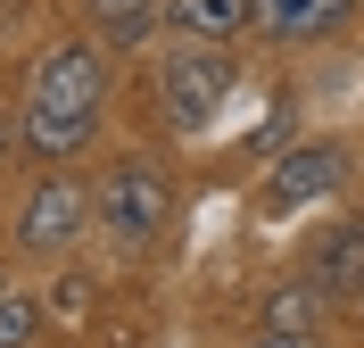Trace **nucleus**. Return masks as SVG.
<instances>
[{
  "label": "nucleus",
  "mask_w": 364,
  "mask_h": 348,
  "mask_svg": "<svg viewBox=\"0 0 364 348\" xmlns=\"http://www.w3.org/2000/svg\"><path fill=\"white\" fill-rule=\"evenodd\" d=\"M340 183H348V149L340 141H306L290 158H273V174L257 183V208L265 216H298V208H315V199H331Z\"/></svg>",
  "instance_id": "obj_5"
},
{
  "label": "nucleus",
  "mask_w": 364,
  "mask_h": 348,
  "mask_svg": "<svg viewBox=\"0 0 364 348\" xmlns=\"http://www.w3.org/2000/svg\"><path fill=\"white\" fill-rule=\"evenodd\" d=\"M356 307H364V290H356Z\"/></svg>",
  "instance_id": "obj_15"
},
{
  "label": "nucleus",
  "mask_w": 364,
  "mask_h": 348,
  "mask_svg": "<svg viewBox=\"0 0 364 348\" xmlns=\"http://www.w3.org/2000/svg\"><path fill=\"white\" fill-rule=\"evenodd\" d=\"M83 17L100 25L108 50H141L149 33H158V0H83Z\"/></svg>",
  "instance_id": "obj_9"
},
{
  "label": "nucleus",
  "mask_w": 364,
  "mask_h": 348,
  "mask_svg": "<svg viewBox=\"0 0 364 348\" xmlns=\"http://www.w3.org/2000/svg\"><path fill=\"white\" fill-rule=\"evenodd\" d=\"M0 299H9V274H0Z\"/></svg>",
  "instance_id": "obj_14"
},
{
  "label": "nucleus",
  "mask_w": 364,
  "mask_h": 348,
  "mask_svg": "<svg viewBox=\"0 0 364 348\" xmlns=\"http://www.w3.org/2000/svg\"><path fill=\"white\" fill-rule=\"evenodd\" d=\"M315 307H323L315 282H282L265 290V332H315Z\"/></svg>",
  "instance_id": "obj_10"
},
{
  "label": "nucleus",
  "mask_w": 364,
  "mask_h": 348,
  "mask_svg": "<svg viewBox=\"0 0 364 348\" xmlns=\"http://www.w3.org/2000/svg\"><path fill=\"white\" fill-rule=\"evenodd\" d=\"M306 282H315L323 299H356V290H364V216H340V224L315 232V249H306Z\"/></svg>",
  "instance_id": "obj_6"
},
{
  "label": "nucleus",
  "mask_w": 364,
  "mask_h": 348,
  "mask_svg": "<svg viewBox=\"0 0 364 348\" xmlns=\"http://www.w3.org/2000/svg\"><path fill=\"white\" fill-rule=\"evenodd\" d=\"M249 348H315V332H257Z\"/></svg>",
  "instance_id": "obj_12"
},
{
  "label": "nucleus",
  "mask_w": 364,
  "mask_h": 348,
  "mask_svg": "<svg viewBox=\"0 0 364 348\" xmlns=\"http://www.w3.org/2000/svg\"><path fill=\"white\" fill-rule=\"evenodd\" d=\"M232 92H240V67H232L224 42H174L158 67V108L174 133H207L215 116L232 108Z\"/></svg>",
  "instance_id": "obj_2"
},
{
  "label": "nucleus",
  "mask_w": 364,
  "mask_h": 348,
  "mask_svg": "<svg viewBox=\"0 0 364 348\" xmlns=\"http://www.w3.org/2000/svg\"><path fill=\"white\" fill-rule=\"evenodd\" d=\"M91 216H100V183H75V174H42V183L25 191L17 208V249L25 257H67L75 241L91 232Z\"/></svg>",
  "instance_id": "obj_4"
},
{
  "label": "nucleus",
  "mask_w": 364,
  "mask_h": 348,
  "mask_svg": "<svg viewBox=\"0 0 364 348\" xmlns=\"http://www.w3.org/2000/svg\"><path fill=\"white\" fill-rule=\"evenodd\" d=\"M9 149H17V133H9V116H0V158H9Z\"/></svg>",
  "instance_id": "obj_13"
},
{
  "label": "nucleus",
  "mask_w": 364,
  "mask_h": 348,
  "mask_svg": "<svg viewBox=\"0 0 364 348\" xmlns=\"http://www.w3.org/2000/svg\"><path fill=\"white\" fill-rule=\"evenodd\" d=\"M100 224H108L124 249H149V241L174 224V174H166L149 149H124V158L100 174Z\"/></svg>",
  "instance_id": "obj_3"
},
{
  "label": "nucleus",
  "mask_w": 364,
  "mask_h": 348,
  "mask_svg": "<svg viewBox=\"0 0 364 348\" xmlns=\"http://www.w3.org/2000/svg\"><path fill=\"white\" fill-rule=\"evenodd\" d=\"M356 17V0H257V33L273 42H323Z\"/></svg>",
  "instance_id": "obj_8"
},
{
  "label": "nucleus",
  "mask_w": 364,
  "mask_h": 348,
  "mask_svg": "<svg viewBox=\"0 0 364 348\" xmlns=\"http://www.w3.org/2000/svg\"><path fill=\"white\" fill-rule=\"evenodd\" d=\"M33 324H42V307L25 299V290H9L0 299V348H33Z\"/></svg>",
  "instance_id": "obj_11"
},
{
  "label": "nucleus",
  "mask_w": 364,
  "mask_h": 348,
  "mask_svg": "<svg viewBox=\"0 0 364 348\" xmlns=\"http://www.w3.org/2000/svg\"><path fill=\"white\" fill-rule=\"evenodd\" d=\"M166 33L174 42H240L257 33V0H166Z\"/></svg>",
  "instance_id": "obj_7"
},
{
  "label": "nucleus",
  "mask_w": 364,
  "mask_h": 348,
  "mask_svg": "<svg viewBox=\"0 0 364 348\" xmlns=\"http://www.w3.org/2000/svg\"><path fill=\"white\" fill-rule=\"evenodd\" d=\"M100 108H108V42H58L33 58L25 75V158L67 166L91 149L100 133Z\"/></svg>",
  "instance_id": "obj_1"
}]
</instances>
